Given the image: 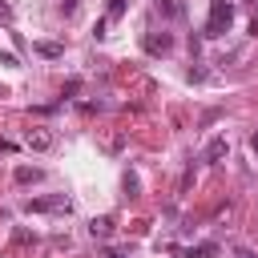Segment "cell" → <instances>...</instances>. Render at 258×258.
Listing matches in <instances>:
<instances>
[{
  "label": "cell",
  "instance_id": "52a82bcc",
  "mask_svg": "<svg viewBox=\"0 0 258 258\" xmlns=\"http://www.w3.org/2000/svg\"><path fill=\"white\" fill-rule=\"evenodd\" d=\"M214 254H218V242H198L185 250V258H214Z\"/></svg>",
  "mask_w": 258,
  "mask_h": 258
},
{
  "label": "cell",
  "instance_id": "9c48e42d",
  "mask_svg": "<svg viewBox=\"0 0 258 258\" xmlns=\"http://www.w3.org/2000/svg\"><path fill=\"white\" fill-rule=\"evenodd\" d=\"M16 181H20V185L40 181V169H36V165H16Z\"/></svg>",
  "mask_w": 258,
  "mask_h": 258
},
{
  "label": "cell",
  "instance_id": "5b68a950",
  "mask_svg": "<svg viewBox=\"0 0 258 258\" xmlns=\"http://www.w3.org/2000/svg\"><path fill=\"white\" fill-rule=\"evenodd\" d=\"M226 157H230V141H226L222 133H218V137H210V145H206V161H214V165H218V161H226Z\"/></svg>",
  "mask_w": 258,
  "mask_h": 258
},
{
  "label": "cell",
  "instance_id": "4fadbf2b",
  "mask_svg": "<svg viewBox=\"0 0 258 258\" xmlns=\"http://www.w3.org/2000/svg\"><path fill=\"white\" fill-rule=\"evenodd\" d=\"M56 12H60V16H73V12H77V0H60Z\"/></svg>",
  "mask_w": 258,
  "mask_h": 258
},
{
  "label": "cell",
  "instance_id": "e0dca14e",
  "mask_svg": "<svg viewBox=\"0 0 258 258\" xmlns=\"http://www.w3.org/2000/svg\"><path fill=\"white\" fill-rule=\"evenodd\" d=\"M234 258H254V254H246V250H238V254H234Z\"/></svg>",
  "mask_w": 258,
  "mask_h": 258
},
{
  "label": "cell",
  "instance_id": "8992f818",
  "mask_svg": "<svg viewBox=\"0 0 258 258\" xmlns=\"http://www.w3.org/2000/svg\"><path fill=\"white\" fill-rule=\"evenodd\" d=\"M113 230H117L113 214H101V218H93V222H89V234H93V238H109Z\"/></svg>",
  "mask_w": 258,
  "mask_h": 258
},
{
  "label": "cell",
  "instance_id": "ac0fdd59",
  "mask_svg": "<svg viewBox=\"0 0 258 258\" xmlns=\"http://www.w3.org/2000/svg\"><path fill=\"white\" fill-rule=\"evenodd\" d=\"M105 258H125V254H105Z\"/></svg>",
  "mask_w": 258,
  "mask_h": 258
},
{
  "label": "cell",
  "instance_id": "7a4b0ae2",
  "mask_svg": "<svg viewBox=\"0 0 258 258\" xmlns=\"http://www.w3.org/2000/svg\"><path fill=\"white\" fill-rule=\"evenodd\" d=\"M32 214H69L73 210V198L69 194H52V198H32L28 202Z\"/></svg>",
  "mask_w": 258,
  "mask_h": 258
},
{
  "label": "cell",
  "instance_id": "9a60e30c",
  "mask_svg": "<svg viewBox=\"0 0 258 258\" xmlns=\"http://www.w3.org/2000/svg\"><path fill=\"white\" fill-rule=\"evenodd\" d=\"M0 20H12V8H8L4 0H0Z\"/></svg>",
  "mask_w": 258,
  "mask_h": 258
},
{
  "label": "cell",
  "instance_id": "6da1fadb",
  "mask_svg": "<svg viewBox=\"0 0 258 258\" xmlns=\"http://www.w3.org/2000/svg\"><path fill=\"white\" fill-rule=\"evenodd\" d=\"M230 24H234V8H230V0H214L210 4V16H206V36H226L230 32Z\"/></svg>",
  "mask_w": 258,
  "mask_h": 258
},
{
  "label": "cell",
  "instance_id": "277c9868",
  "mask_svg": "<svg viewBox=\"0 0 258 258\" xmlns=\"http://www.w3.org/2000/svg\"><path fill=\"white\" fill-rule=\"evenodd\" d=\"M141 44H145V52L165 56V52L173 48V36H169V32H145V40H141Z\"/></svg>",
  "mask_w": 258,
  "mask_h": 258
},
{
  "label": "cell",
  "instance_id": "5bb4252c",
  "mask_svg": "<svg viewBox=\"0 0 258 258\" xmlns=\"http://www.w3.org/2000/svg\"><path fill=\"white\" fill-rule=\"evenodd\" d=\"M250 32L258 36V0H254V16H250Z\"/></svg>",
  "mask_w": 258,
  "mask_h": 258
},
{
  "label": "cell",
  "instance_id": "8fae6325",
  "mask_svg": "<svg viewBox=\"0 0 258 258\" xmlns=\"http://www.w3.org/2000/svg\"><path fill=\"white\" fill-rule=\"evenodd\" d=\"M121 185H125V194H129V198H137V189H141L137 173H125V177H121Z\"/></svg>",
  "mask_w": 258,
  "mask_h": 258
},
{
  "label": "cell",
  "instance_id": "ba28073f",
  "mask_svg": "<svg viewBox=\"0 0 258 258\" xmlns=\"http://www.w3.org/2000/svg\"><path fill=\"white\" fill-rule=\"evenodd\" d=\"M32 48H36V52H40V56H52V60H56V56H60V52H64V48H60V44H56V40H36V44H32Z\"/></svg>",
  "mask_w": 258,
  "mask_h": 258
},
{
  "label": "cell",
  "instance_id": "2e32d148",
  "mask_svg": "<svg viewBox=\"0 0 258 258\" xmlns=\"http://www.w3.org/2000/svg\"><path fill=\"white\" fill-rule=\"evenodd\" d=\"M250 149H254V153H258V133H254V137H250Z\"/></svg>",
  "mask_w": 258,
  "mask_h": 258
},
{
  "label": "cell",
  "instance_id": "30bf717a",
  "mask_svg": "<svg viewBox=\"0 0 258 258\" xmlns=\"http://www.w3.org/2000/svg\"><path fill=\"white\" fill-rule=\"evenodd\" d=\"M157 12H161V16H169V20H177V16L185 12V8H181L177 0H157Z\"/></svg>",
  "mask_w": 258,
  "mask_h": 258
},
{
  "label": "cell",
  "instance_id": "3957f363",
  "mask_svg": "<svg viewBox=\"0 0 258 258\" xmlns=\"http://www.w3.org/2000/svg\"><path fill=\"white\" fill-rule=\"evenodd\" d=\"M24 145H28L32 153H48V149L56 145V133H52V129H44V125H32V129L24 133Z\"/></svg>",
  "mask_w": 258,
  "mask_h": 258
},
{
  "label": "cell",
  "instance_id": "7c38bea8",
  "mask_svg": "<svg viewBox=\"0 0 258 258\" xmlns=\"http://www.w3.org/2000/svg\"><path fill=\"white\" fill-rule=\"evenodd\" d=\"M125 8H129V0H109V20H121Z\"/></svg>",
  "mask_w": 258,
  "mask_h": 258
}]
</instances>
